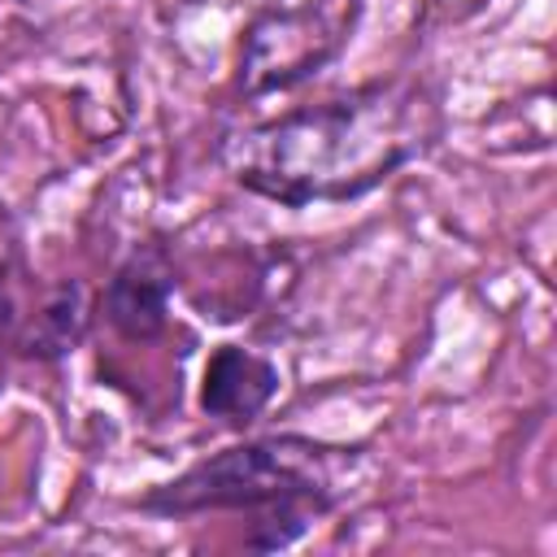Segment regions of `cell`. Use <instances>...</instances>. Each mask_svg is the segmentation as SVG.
I'll use <instances>...</instances> for the list:
<instances>
[{
	"label": "cell",
	"instance_id": "cell-5",
	"mask_svg": "<svg viewBox=\"0 0 557 557\" xmlns=\"http://www.w3.org/2000/svg\"><path fill=\"white\" fill-rule=\"evenodd\" d=\"M178 287L165 244H135L100 292V318L126 344H152L170 326V296Z\"/></svg>",
	"mask_w": 557,
	"mask_h": 557
},
{
	"label": "cell",
	"instance_id": "cell-2",
	"mask_svg": "<svg viewBox=\"0 0 557 557\" xmlns=\"http://www.w3.org/2000/svg\"><path fill=\"white\" fill-rule=\"evenodd\" d=\"M361 461V444H326L313 435L278 431L200 457L183 474L144 492L135 505L152 518L252 513L248 548L278 553L352 496Z\"/></svg>",
	"mask_w": 557,
	"mask_h": 557
},
{
	"label": "cell",
	"instance_id": "cell-6",
	"mask_svg": "<svg viewBox=\"0 0 557 557\" xmlns=\"http://www.w3.org/2000/svg\"><path fill=\"white\" fill-rule=\"evenodd\" d=\"M278 366L244 344H218L200 374V413L218 426H252L278 396Z\"/></svg>",
	"mask_w": 557,
	"mask_h": 557
},
{
	"label": "cell",
	"instance_id": "cell-8",
	"mask_svg": "<svg viewBox=\"0 0 557 557\" xmlns=\"http://www.w3.org/2000/svg\"><path fill=\"white\" fill-rule=\"evenodd\" d=\"M17 4H57V0H17Z\"/></svg>",
	"mask_w": 557,
	"mask_h": 557
},
{
	"label": "cell",
	"instance_id": "cell-1",
	"mask_svg": "<svg viewBox=\"0 0 557 557\" xmlns=\"http://www.w3.org/2000/svg\"><path fill=\"white\" fill-rule=\"evenodd\" d=\"M440 135V96L409 74H387L226 131L218 165L278 209L352 205L426 157Z\"/></svg>",
	"mask_w": 557,
	"mask_h": 557
},
{
	"label": "cell",
	"instance_id": "cell-3",
	"mask_svg": "<svg viewBox=\"0 0 557 557\" xmlns=\"http://www.w3.org/2000/svg\"><path fill=\"white\" fill-rule=\"evenodd\" d=\"M361 0H300L257 13L239 44V91L274 96L322 74L352 39Z\"/></svg>",
	"mask_w": 557,
	"mask_h": 557
},
{
	"label": "cell",
	"instance_id": "cell-4",
	"mask_svg": "<svg viewBox=\"0 0 557 557\" xmlns=\"http://www.w3.org/2000/svg\"><path fill=\"white\" fill-rule=\"evenodd\" d=\"M91 322L87 287L78 278L39 287L26 278L22 261L0 278V335L26 361H61L70 357Z\"/></svg>",
	"mask_w": 557,
	"mask_h": 557
},
{
	"label": "cell",
	"instance_id": "cell-7",
	"mask_svg": "<svg viewBox=\"0 0 557 557\" xmlns=\"http://www.w3.org/2000/svg\"><path fill=\"white\" fill-rule=\"evenodd\" d=\"M13 265H17V226H13V218H9V209H4V200H0V278H4Z\"/></svg>",
	"mask_w": 557,
	"mask_h": 557
}]
</instances>
